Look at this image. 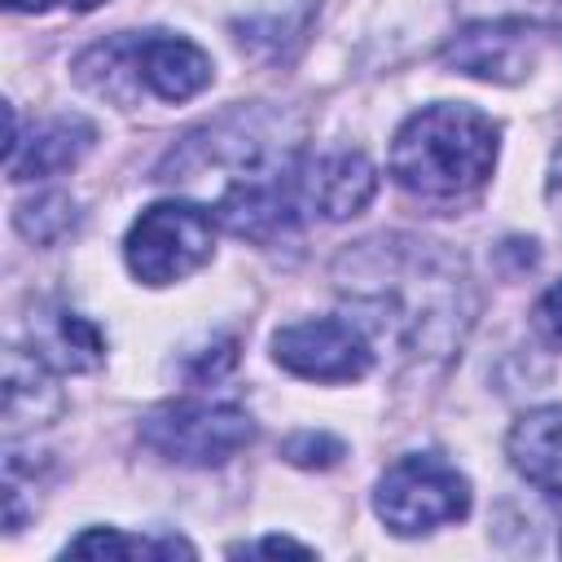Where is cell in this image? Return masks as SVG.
<instances>
[{
	"label": "cell",
	"mask_w": 562,
	"mask_h": 562,
	"mask_svg": "<svg viewBox=\"0 0 562 562\" xmlns=\"http://www.w3.org/2000/svg\"><path fill=\"white\" fill-rule=\"evenodd\" d=\"M334 290L373 342H391L413 360H448L474 321L465 263L448 246L408 233H382L342 250Z\"/></svg>",
	"instance_id": "1"
},
{
	"label": "cell",
	"mask_w": 562,
	"mask_h": 562,
	"mask_svg": "<svg viewBox=\"0 0 562 562\" xmlns=\"http://www.w3.org/2000/svg\"><path fill=\"white\" fill-rule=\"evenodd\" d=\"M501 127L457 101L422 105L391 140V180L422 202H461L479 193L496 167Z\"/></svg>",
	"instance_id": "2"
},
{
	"label": "cell",
	"mask_w": 562,
	"mask_h": 562,
	"mask_svg": "<svg viewBox=\"0 0 562 562\" xmlns=\"http://www.w3.org/2000/svg\"><path fill=\"white\" fill-rule=\"evenodd\" d=\"M373 514L395 536H426L470 514V479L439 452H404L373 483Z\"/></svg>",
	"instance_id": "3"
},
{
	"label": "cell",
	"mask_w": 562,
	"mask_h": 562,
	"mask_svg": "<svg viewBox=\"0 0 562 562\" xmlns=\"http://www.w3.org/2000/svg\"><path fill=\"white\" fill-rule=\"evenodd\" d=\"M215 224L220 220L198 202L145 206L123 237L127 272L140 285H171V281L193 277L215 255Z\"/></svg>",
	"instance_id": "4"
},
{
	"label": "cell",
	"mask_w": 562,
	"mask_h": 562,
	"mask_svg": "<svg viewBox=\"0 0 562 562\" xmlns=\"http://www.w3.org/2000/svg\"><path fill=\"white\" fill-rule=\"evenodd\" d=\"M140 443L189 470H211L233 461L241 448L255 443V417L237 404H211V400H171L145 413L140 422Z\"/></svg>",
	"instance_id": "5"
},
{
	"label": "cell",
	"mask_w": 562,
	"mask_h": 562,
	"mask_svg": "<svg viewBox=\"0 0 562 562\" xmlns=\"http://www.w3.org/2000/svg\"><path fill=\"white\" fill-rule=\"evenodd\" d=\"M272 360L307 382H356L373 369V338L347 316H312L272 334Z\"/></svg>",
	"instance_id": "6"
},
{
	"label": "cell",
	"mask_w": 562,
	"mask_h": 562,
	"mask_svg": "<svg viewBox=\"0 0 562 562\" xmlns=\"http://www.w3.org/2000/svg\"><path fill=\"white\" fill-rule=\"evenodd\" d=\"M536 53H540V31L531 22L501 18V22L461 26L443 44L439 61L448 70L470 75V79H483V83H518V79L531 75Z\"/></svg>",
	"instance_id": "7"
},
{
	"label": "cell",
	"mask_w": 562,
	"mask_h": 562,
	"mask_svg": "<svg viewBox=\"0 0 562 562\" xmlns=\"http://www.w3.org/2000/svg\"><path fill=\"white\" fill-rule=\"evenodd\" d=\"M132 57H136L140 97L189 101L215 79L211 57L193 40L171 35V31H145V35L132 31Z\"/></svg>",
	"instance_id": "8"
},
{
	"label": "cell",
	"mask_w": 562,
	"mask_h": 562,
	"mask_svg": "<svg viewBox=\"0 0 562 562\" xmlns=\"http://www.w3.org/2000/svg\"><path fill=\"white\" fill-rule=\"evenodd\" d=\"M97 140V127L83 119V114H57L48 123H40L31 136H22L18 127V114L9 105V145H4V167H9V180L22 184V180H48V176H61L70 171Z\"/></svg>",
	"instance_id": "9"
},
{
	"label": "cell",
	"mask_w": 562,
	"mask_h": 562,
	"mask_svg": "<svg viewBox=\"0 0 562 562\" xmlns=\"http://www.w3.org/2000/svg\"><path fill=\"white\" fill-rule=\"evenodd\" d=\"M31 351L57 373H88L105 360V334L66 303H40L26 316Z\"/></svg>",
	"instance_id": "10"
},
{
	"label": "cell",
	"mask_w": 562,
	"mask_h": 562,
	"mask_svg": "<svg viewBox=\"0 0 562 562\" xmlns=\"http://www.w3.org/2000/svg\"><path fill=\"white\" fill-rule=\"evenodd\" d=\"M61 408H66V400L57 386V369L44 364L26 347H9V356H4V435H9V443L18 435H31V430L57 422Z\"/></svg>",
	"instance_id": "11"
},
{
	"label": "cell",
	"mask_w": 562,
	"mask_h": 562,
	"mask_svg": "<svg viewBox=\"0 0 562 562\" xmlns=\"http://www.w3.org/2000/svg\"><path fill=\"white\" fill-rule=\"evenodd\" d=\"M307 176H312V206L316 220L338 224L360 215L373 193H378V171L364 154L334 149V154H307Z\"/></svg>",
	"instance_id": "12"
},
{
	"label": "cell",
	"mask_w": 562,
	"mask_h": 562,
	"mask_svg": "<svg viewBox=\"0 0 562 562\" xmlns=\"http://www.w3.org/2000/svg\"><path fill=\"white\" fill-rule=\"evenodd\" d=\"M509 465L544 496H562V404L527 408L505 435Z\"/></svg>",
	"instance_id": "13"
},
{
	"label": "cell",
	"mask_w": 562,
	"mask_h": 562,
	"mask_svg": "<svg viewBox=\"0 0 562 562\" xmlns=\"http://www.w3.org/2000/svg\"><path fill=\"white\" fill-rule=\"evenodd\" d=\"M66 558H193L198 549L180 536H127L119 527H88L61 549Z\"/></svg>",
	"instance_id": "14"
},
{
	"label": "cell",
	"mask_w": 562,
	"mask_h": 562,
	"mask_svg": "<svg viewBox=\"0 0 562 562\" xmlns=\"http://www.w3.org/2000/svg\"><path fill=\"white\" fill-rule=\"evenodd\" d=\"M13 224H18V233H22L26 241H35V246H53V241H61L66 233L79 228V206H75L70 193H61V189H44V193L18 202Z\"/></svg>",
	"instance_id": "15"
},
{
	"label": "cell",
	"mask_w": 562,
	"mask_h": 562,
	"mask_svg": "<svg viewBox=\"0 0 562 562\" xmlns=\"http://www.w3.org/2000/svg\"><path fill=\"white\" fill-rule=\"evenodd\" d=\"M281 452H285L290 465H303V470H329V465H338V461L347 457V443L334 439L329 430H299V435L285 439Z\"/></svg>",
	"instance_id": "16"
},
{
	"label": "cell",
	"mask_w": 562,
	"mask_h": 562,
	"mask_svg": "<svg viewBox=\"0 0 562 562\" xmlns=\"http://www.w3.org/2000/svg\"><path fill=\"white\" fill-rule=\"evenodd\" d=\"M531 325H536V334H540L549 347L562 351V281H553V285L536 299V307H531Z\"/></svg>",
	"instance_id": "17"
},
{
	"label": "cell",
	"mask_w": 562,
	"mask_h": 562,
	"mask_svg": "<svg viewBox=\"0 0 562 562\" xmlns=\"http://www.w3.org/2000/svg\"><path fill=\"white\" fill-rule=\"evenodd\" d=\"M228 553H246V558H255V553H294V558H312L316 549H312V544H299V540H290V536H263V540L233 544Z\"/></svg>",
	"instance_id": "18"
},
{
	"label": "cell",
	"mask_w": 562,
	"mask_h": 562,
	"mask_svg": "<svg viewBox=\"0 0 562 562\" xmlns=\"http://www.w3.org/2000/svg\"><path fill=\"white\" fill-rule=\"evenodd\" d=\"M13 13H44L48 4H57V0H4Z\"/></svg>",
	"instance_id": "19"
},
{
	"label": "cell",
	"mask_w": 562,
	"mask_h": 562,
	"mask_svg": "<svg viewBox=\"0 0 562 562\" xmlns=\"http://www.w3.org/2000/svg\"><path fill=\"white\" fill-rule=\"evenodd\" d=\"M66 9H75V13H88V9H97V4H105V0H61Z\"/></svg>",
	"instance_id": "20"
},
{
	"label": "cell",
	"mask_w": 562,
	"mask_h": 562,
	"mask_svg": "<svg viewBox=\"0 0 562 562\" xmlns=\"http://www.w3.org/2000/svg\"><path fill=\"white\" fill-rule=\"evenodd\" d=\"M562 189V149H558V158H553V193Z\"/></svg>",
	"instance_id": "21"
},
{
	"label": "cell",
	"mask_w": 562,
	"mask_h": 562,
	"mask_svg": "<svg viewBox=\"0 0 562 562\" xmlns=\"http://www.w3.org/2000/svg\"><path fill=\"white\" fill-rule=\"evenodd\" d=\"M549 9H553V31L562 35V0H549Z\"/></svg>",
	"instance_id": "22"
}]
</instances>
